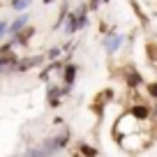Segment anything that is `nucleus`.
<instances>
[{
  "mask_svg": "<svg viewBox=\"0 0 157 157\" xmlns=\"http://www.w3.org/2000/svg\"><path fill=\"white\" fill-rule=\"evenodd\" d=\"M123 44H125V35L116 33V28H109V33L104 35V39H102L104 51H106L109 56H116V53H118V49H120Z\"/></svg>",
  "mask_w": 157,
  "mask_h": 157,
  "instance_id": "f257e3e1",
  "label": "nucleus"
},
{
  "mask_svg": "<svg viewBox=\"0 0 157 157\" xmlns=\"http://www.w3.org/2000/svg\"><path fill=\"white\" fill-rule=\"evenodd\" d=\"M67 143H69V132H60V134H56V136L44 139L42 148H44L49 155H58L60 150H65V146H67Z\"/></svg>",
  "mask_w": 157,
  "mask_h": 157,
  "instance_id": "f03ea898",
  "label": "nucleus"
},
{
  "mask_svg": "<svg viewBox=\"0 0 157 157\" xmlns=\"http://www.w3.org/2000/svg\"><path fill=\"white\" fill-rule=\"evenodd\" d=\"M19 56L16 53H7V56H0V76H7V74H14L16 72V65H19Z\"/></svg>",
  "mask_w": 157,
  "mask_h": 157,
  "instance_id": "7ed1b4c3",
  "label": "nucleus"
},
{
  "mask_svg": "<svg viewBox=\"0 0 157 157\" xmlns=\"http://www.w3.org/2000/svg\"><path fill=\"white\" fill-rule=\"evenodd\" d=\"M46 63V56H28V58H21L19 65H16V72H28L33 67H39V65Z\"/></svg>",
  "mask_w": 157,
  "mask_h": 157,
  "instance_id": "20e7f679",
  "label": "nucleus"
},
{
  "mask_svg": "<svg viewBox=\"0 0 157 157\" xmlns=\"http://www.w3.org/2000/svg\"><path fill=\"white\" fill-rule=\"evenodd\" d=\"M76 74H78V65L76 63H65V67H63V72H60V76H63V83L65 86H72L74 88V83H76Z\"/></svg>",
  "mask_w": 157,
  "mask_h": 157,
  "instance_id": "39448f33",
  "label": "nucleus"
},
{
  "mask_svg": "<svg viewBox=\"0 0 157 157\" xmlns=\"http://www.w3.org/2000/svg\"><path fill=\"white\" fill-rule=\"evenodd\" d=\"M127 113L134 118V120H139V123H141V120H148V118L152 116V106H148V104H134Z\"/></svg>",
  "mask_w": 157,
  "mask_h": 157,
  "instance_id": "423d86ee",
  "label": "nucleus"
},
{
  "mask_svg": "<svg viewBox=\"0 0 157 157\" xmlns=\"http://www.w3.org/2000/svg\"><path fill=\"white\" fill-rule=\"evenodd\" d=\"M28 23H30V16L25 14V12H21V14H19V16H16V19L10 23V35H12V37H14V35H19V33H21V30H23Z\"/></svg>",
  "mask_w": 157,
  "mask_h": 157,
  "instance_id": "0eeeda50",
  "label": "nucleus"
},
{
  "mask_svg": "<svg viewBox=\"0 0 157 157\" xmlns=\"http://www.w3.org/2000/svg\"><path fill=\"white\" fill-rule=\"evenodd\" d=\"M63 28H65V33H67L69 37L78 33V19H76V12H72V10L67 12V16H65V25H63Z\"/></svg>",
  "mask_w": 157,
  "mask_h": 157,
  "instance_id": "6e6552de",
  "label": "nucleus"
},
{
  "mask_svg": "<svg viewBox=\"0 0 157 157\" xmlns=\"http://www.w3.org/2000/svg\"><path fill=\"white\" fill-rule=\"evenodd\" d=\"M33 35H35V25H30V23H28L19 35H14L16 46H28V42H30V37H33Z\"/></svg>",
  "mask_w": 157,
  "mask_h": 157,
  "instance_id": "1a4fd4ad",
  "label": "nucleus"
},
{
  "mask_svg": "<svg viewBox=\"0 0 157 157\" xmlns=\"http://www.w3.org/2000/svg\"><path fill=\"white\" fill-rule=\"evenodd\" d=\"M125 83H127L129 88H139V86H146V83H143V76L136 72V69H132V67L125 72Z\"/></svg>",
  "mask_w": 157,
  "mask_h": 157,
  "instance_id": "9d476101",
  "label": "nucleus"
},
{
  "mask_svg": "<svg viewBox=\"0 0 157 157\" xmlns=\"http://www.w3.org/2000/svg\"><path fill=\"white\" fill-rule=\"evenodd\" d=\"M46 95H49V104H51V106H58L60 99H63V86L49 83V90H46Z\"/></svg>",
  "mask_w": 157,
  "mask_h": 157,
  "instance_id": "9b49d317",
  "label": "nucleus"
},
{
  "mask_svg": "<svg viewBox=\"0 0 157 157\" xmlns=\"http://www.w3.org/2000/svg\"><path fill=\"white\" fill-rule=\"evenodd\" d=\"M30 5H33V0H12V2H10V7L14 12H19V14H21V12H25Z\"/></svg>",
  "mask_w": 157,
  "mask_h": 157,
  "instance_id": "f8f14e48",
  "label": "nucleus"
},
{
  "mask_svg": "<svg viewBox=\"0 0 157 157\" xmlns=\"http://www.w3.org/2000/svg\"><path fill=\"white\" fill-rule=\"evenodd\" d=\"M23 157H51V155L42 146H37V148H28V150L23 152Z\"/></svg>",
  "mask_w": 157,
  "mask_h": 157,
  "instance_id": "ddd939ff",
  "label": "nucleus"
},
{
  "mask_svg": "<svg viewBox=\"0 0 157 157\" xmlns=\"http://www.w3.org/2000/svg\"><path fill=\"white\" fill-rule=\"evenodd\" d=\"M44 56H46V60H49V63H51V60H60V56H63V46H51Z\"/></svg>",
  "mask_w": 157,
  "mask_h": 157,
  "instance_id": "4468645a",
  "label": "nucleus"
},
{
  "mask_svg": "<svg viewBox=\"0 0 157 157\" xmlns=\"http://www.w3.org/2000/svg\"><path fill=\"white\" fill-rule=\"evenodd\" d=\"M78 152L83 157H97V150H95L93 146H88V143H81V146H78Z\"/></svg>",
  "mask_w": 157,
  "mask_h": 157,
  "instance_id": "2eb2a0df",
  "label": "nucleus"
},
{
  "mask_svg": "<svg viewBox=\"0 0 157 157\" xmlns=\"http://www.w3.org/2000/svg\"><path fill=\"white\" fill-rule=\"evenodd\" d=\"M16 46V42H14V37L10 39V42H5V44H0V56H7V53H12V49Z\"/></svg>",
  "mask_w": 157,
  "mask_h": 157,
  "instance_id": "dca6fc26",
  "label": "nucleus"
},
{
  "mask_svg": "<svg viewBox=\"0 0 157 157\" xmlns=\"http://www.w3.org/2000/svg\"><path fill=\"white\" fill-rule=\"evenodd\" d=\"M146 93L150 95L152 99H157V81H152V83H146Z\"/></svg>",
  "mask_w": 157,
  "mask_h": 157,
  "instance_id": "f3484780",
  "label": "nucleus"
},
{
  "mask_svg": "<svg viewBox=\"0 0 157 157\" xmlns=\"http://www.w3.org/2000/svg\"><path fill=\"white\" fill-rule=\"evenodd\" d=\"M5 35H10V21L0 19V39L5 37Z\"/></svg>",
  "mask_w": 157,
  "mask_h": 157,
  "instance_id": "a211bd4d",
  "label": "nucleus"
},
{
  "mask_svg": "<svg viewBox=\"0 0 157 157\" xmlns=\"http://www.w3.org/2000/svg\"><path fill=\"white\" fill-rule=\"evenodd\" d=\"M86 2H88V10H90V12H97V10H99V7H102V5H104L102 0H86Z\"/></svg>",
  "mask_w": 157,
  "mask_h": 157,
  "instance_id": "6ab92c4d",
  "label": "nucleus"
},
{
  "mask_svg": "<svg viewBox=\"0 0 157 157\" xmlns=\"http://www.w3.org/2000/svg\"><path fill=\"white\" fill-rule=\"evenodd\" d=\"M150 118H155V120H157V104L152 106V116H150Z\"/></svg>",
  "mask_w": 157,
  "mask_h": 157,
  "instance_id": "aec40b11",
  "label": "nucleus"
},
{
  "mask_svg": "<svg viewBox=\"0 0 157 157\" xmlns=\"http://www.w3.org/2000/svg\"><path fill=\"white\" fill-rule=\"evenodd\" d=\"M44 5H56V0H42Z\"/></svg>",
  "mask_w": 157,
  "mask_h": 157,
  "instance_id": "412c9836",
  "label": "nucleus"
},
{
  "mask_svg": "<svg viewBox=\"0 0 157 157\" xmlns=\"http://www.w3.org/2000/svg\"><path fill=\"white\" fill-rule=\"evenodd\" d=\"M102 2H104V5H109V2H111V0H102Z\"/></svg>",
  "mask_w": 157,
  "mask_h": 157,
  "instance_id": "4be33fe9",
  "label": "nucleus"
}]
</instances>
